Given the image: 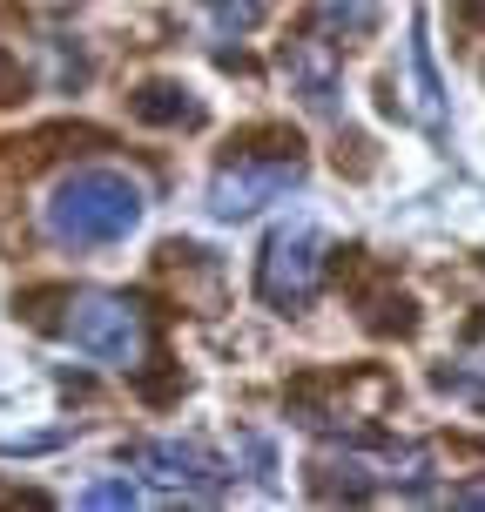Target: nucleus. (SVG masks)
Wrapping results in <instances>:
<instances>
[{"label":"nucleus","mask_w":485,"mask_h":512,"mask_svg":"<svg viewBox=\"0 0 485 512\" xmlns=\"http://www.w3.org/2000/svg\"><path fill=\"white\" fill-rule=\"evenodd\" d=\"M142 223V189L122 169H75V176L54 182V196L41 203V230L61 250H102L122 243Z\"/></svg>","instance_id":"1"},{"label":"nucleus","mask_w":485,"mask_h":512,"mask_svg":"<svg viewBox=\"0 0 485 512\" xmlns=\"http://www.w3.org/2000/svg\"><path fill=\"white\" fill-rule=\"evenodd\" d=\"M61 304H68V317L54 331L68 337L81 358L115 364V371H142V358H149V317H142V304H128L115 290H68Z\"/></svg>","instance_id":"2"},{"label":"nucleus","mask_w":485,"mask_h":512,"mask_svg":"<svg viewBox=\"0 0 485 512\" xmlns=\"http://www.w3.org/2000/svg\"><path fill=\"white\" fill-rule=\"evenodd\" d=\"M324 270H331V243L317 223H283L270 243H263V263H256V297L283 317H297V310L324 290Z\"/></svg>","instance_id":"3"},{"label":"nucleus","mask_w":485,"mask_h":512,"mask_svg":"<svg viewBox=\"0 0 485 512\" xmlns=\"http://www.w3.org/2000/svg\"><path fill=\"white\" fill-rule=\"evenodd\" d=\"M304 182V155H297V142H277L270 155H230L216 176H209V216L216 223H243V216H256L263 203H283L290 189Z\"/></svg>","instance_id":"4"},{"label":"nucleus","mask_w":485,"mask_h":512,"mask_svg":"<svg viewBox=\"0 0 485 512\" xmlns=\"http://www.w3.org/2000/svg\"><path fill=\"white\" fill-rule=\"evenodd\" d=\"M128 465H135V472H149L155 486L189 492V499H216V492L236 479L230 459H223V452H209L203 438H142V445H128Z\"/></svg>","instance_id":"5"},{"label":"nucleus","mask_w":485,"mask_h":512,"mask_svg":"<svg viewBox=\"0 0 485 512\" xmlns=\"http://www.w3.org/2000/svg\"><path fill=\"white\" fill-rule=\"evenodd\" d=\"M283 75H290V95H297L310 115H337L344 81H337V48L331 41H317V34L283 41Z\"/></svg>","instance_id":"6"},{"label":"nucleus","mask_w":485,"mask_h":512,"mask_svg":"<svg viewBox=\"0 0 485 512\" xmlns=\"http://www.w3.org/2000/svg\"><path fill=\"white\" fill-rule=\"evenodd\" d=\"M128 115L149 128H203V102H196V88H182V81H142L135 95H128Z\"/></svg>","instance_id":"7"},{"label":"nucleus","mask_w":485,"mask_h":512,"mask_svg":"<svg viewBox=\"0 0 485 512\" xmlns=\"http://www.w3.org/2000/svg\"><path fill=\"white\" fill-rule=\"evenodd\" d=\"M384 21L378 0H317L310 7V34H337V41H371Z\"/></svg>","instance_id":"8"},{"label":"nucleus","mask_w":485,"mask_h":512,"mask_svg":"<svg viewBox=\"0 0 485 512\" xmlns=\"http://www.w3.org/2000/svg\"><path fill=\"white\" fill-rule=\"evenodd\" d=\"M384 486V472H371L364 459H317L310 465V492L317 499H371Z\"/></svg>","instance_id":"9"},{"label":"nucleus","mask_w":485,"mask_h":512,"mask_svg":"<svg viewBox=\"0 0 485 512\" xmlns=\"http://www.w3.org/2000/svg\"><path fill=\"white\" fill-rule=\"evenodd\" d=\"M411 75H418V115H425V128H445V115H438V75H432V48H425V27L411 34Z\"/></svg>","instance_id":"10"},{"label":"nucleus","mask_w":485,"mask_h":512,"mask_svg":"<svg viewBox=\"0 0 485 512\" xmlns=\"http://www.w3.org/2000/svg\"><path fill=\"white\" fill-rule=\"evenodd\" d=\"M203 7L216 14V27H223V34H250V27H263V14H270L263 0H203Z\"/></svg>","instance_id":"11"},{"label":"nucleus","mask_w":485,"mask_h":512,"mask_svg":"<svg viewBox=\"0 0 485 512\" xmlns=\"http://www.w3.org/2000/svg\"><path fill=\"white\" fill-rule=\"evenodd\" d=\"M135 499H142V492L128 486V479H102V486L81 492V506H135Z\"/></svg>","instance_id":"12"},{"label":"nucleus","mask_w":485,"mask_h":512,"mask_svg":"<svg viewBox=\"0 0 485 512\" xmlns=\"http://www.w3.org/2000/svg\"><path fill=\"white\" fill-rule=\"evenodd\" d=\"M27 88V75H21V61H14V54L0 48V102H14V95H21Z\"/></svg>","instance_id":"13"},{"label":"nucleus","mask_w":485,"mask_h":512,"mask_svg":"<svg viewBox=\"0 0 485 512\" xmlns=\"http://www.w3.org/2000/svg\"><path fill=\"white\" fill-rule=\"evenodd\" d=\"M465 21H472V27H485V0H465Z\"/></svg>","instance_id":"14"}]
</instances>
